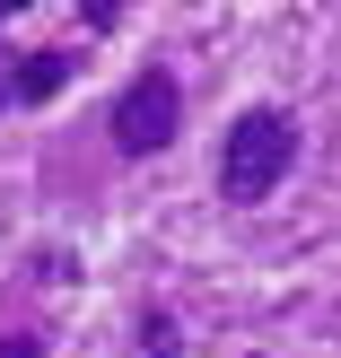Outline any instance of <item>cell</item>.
<instances>
[{
	"label": "cell",
	"instance_id": "obj_1",
	"mask_svg": "<svg viewBox=\"0 0 341 358\" xmlns=\"http://www.w3.org/2000/svg\"><path fill=\"white\" fill-rule=\"evenodd\" d=\"M289 166H298V122L280 114V105H254V114H237L228 140H219V201H237V210L272 201Z\"/></svg>",
	"mask_w": 341,
	"mask_h": 358
},
{
	"label": "cell",
	"instance_id": "obj_2",
	"mask_svg": "<svg viewBox=\"0 0 341 358\" xmlns=\"http://www.w3.org/2000/svg\"><path fill=\"white\" fill-rule=\"evenodd\" d=\"M175 131H184V87H175V70H140L114 96V149L123 157H158Z\"/></svg>",
	"mask_w": 341,
	"mask_h": 358
},
{
	"label": "cell",
	"instance_id": "obj_3",
	"mask_svg": "<svg viewBox=\"0 0 341 358\" xmlns=\"http://www.w3.org/2000/svg\"><path fill=\"white\" fill-rule=\"evenodd\" d=\"M70 70H79V62H70L62 44H44V52H18V70H9V96H18V105H53Z\"/></svg>",
	"mask_w": 341,
	"mask_h": 358
},
{
	"label": "cell",
	"instance_id": "obj_4",
	"mask_svg": "<svg viewBox=\"0 0 341 358\" xmlns=\"http://www.w3.org/2000/svg\"><path fill=\"white\" fill-rule=\"evenodd\" d=\"M140 341H149V358H184V332H175V315H167V306L140 315Z\"/></svg>",
	"mask_w": 341,
	"mask_h": 358
},
{
	"label": "cell",
	"instance_id": "obj_5",
	"mask_svg": "<svg viewBox=\"0 0 341 358\" xmlns=\"http://www.w3.org/2000/svg\"><path fill=\"white\" fill-rule=\"evenodd\" d=\"M0 358H53V350H44V332H9V341H0Z\"/></svg>",
	"mask_w": 341,
	"mask_h": 358
},
{
	"label": "cell",
	"instance_id": "obj_6",
	"mask_svg": "<svg viewBox=\"0 0 341 358\" xmlns=\"http://www.w3.org/2000/svg\"><path fill=\"white\" fill-rule=\"evenodd\" d=\"M0 105H9V62H0Z\"/></svg>",
	"mask_w": 341,
	"mask_h": 358
},
{
	"label": "cell",
	"instance_id": "obj_7",
	"mask_svg": "<svg viewBox=\"0 0 341 358\" xmlns=\"http://www.w3.org/2000/svg\"><path fill=\"white\" fill-rule=\"evenodd\" d=\"M9 17H18V0H0V27H9Z\"/></svg>",
	"mask_w": 341,
	"mask_h": 358
}]
</instances>
